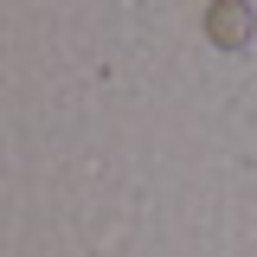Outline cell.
Masks as SVG:
<instances>
[{
	"instance_id": "obj_1",
	"label": "cell",
	"mask_w": 257,
	"mask_h": 257,
	"mask_svg": "<svg viewBox=\"0 0 257 257\" xmlns=\"http://www.w3.org/2000/svg\"><path fill=\"white\" fill-rule=\"evenodd\" d=\"M206 39L225 45V52H238V45L251 39V7H244V0H212V13H206Z\"/></svg>"
}]
</instances>
